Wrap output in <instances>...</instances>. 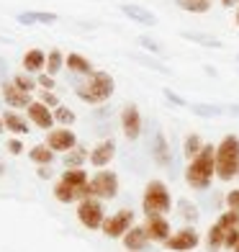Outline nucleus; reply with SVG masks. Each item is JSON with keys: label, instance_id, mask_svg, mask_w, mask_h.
I'll return each mask as SVG.
<instances>
[{"label": "nucleus", "instance_id": "1", "mask_svg": "<svg viewBox=\"0 0 239 252\" xmlns=\"http://www.w3.org/2000/svg\"><path fill=\"white\" fill-rule=\"evenodd\" d=\"M213 175H216V147L206 144L196 159H190V165L185 170V180H188L190 188L203 190V188L211 186Z\"/></svg>", "mask_w": 239, "mask_h": 252}, {"label": "nucleus", "instance_id": "2", "mask_svg": "<svg viewBox=\"0 0 239 252\" xmlns=\"http://www.w3.org/2000/svg\"><path fill=\"white\" fill-rule=\"evenodd\" d=\"M216 175L219 180H234L239 175V136L229 134L216 147Z\"/></svg>", "mask_w": 239, "mask_h": 252}, {"label": "nucleus", "instance_id": "3", "mask_svg": "<svg viewBox=\"0 0 239 252\" xmlns=\"http://www.w3.org/2000/svg\"><path fill=\"white\" fill-rule=\"evenodd\" d=\"M170 206H173V198H170V190L162 180H152L147 183L144 188V198H142V211L147 219H152V216H162L170 211Z\"/></svg>", "mask_w": 239, "mask_h": 252}, {"label": "nucleus", "instance_id": "4", "mask_svg": "<svg viewBox=\"0 0 239 252\" xmlns=\"http://www.w3.org/2000/svg\"><path fill=\"white\" fill-rule=\"evenodd\" d=\"M113 77L103 70H95L93 75H88V83L77 88V98H83L85 103H103L113 95Z\"/></svg>", "mask_w": 239, "mask_h": 252}, {"label": "nucleus", "instance_id": "5", "mask_svg": "<svg viewBox=\"0 0 239 252\" xmlns=\"http://www.w3.org/2000/svg\"><path fill=\"white\" fill-rule=\"evenodd\" d=\"M77 219L85 229H100L106 221V211L98 198H85L77 203Z\"/></svg>", "mask_w": 239, "mask_h": 252}, {"label": "nucleus", "instance_id": "6", "mask_svg": "<svg viewBox=\"0 0 239 252\" xmlns=\"http://www.w3.org/2000/svg\"><path fill=\"white\" fill-rule=\"evenodd\" d=\"M131 226H134V211H131V209H121V211H116V214H111L108 219L103 221V226H100V229H103L106 237L121 239Z\"/></svg>", "mask_w": 239, "mask_h": 252}, {"label": "nucleus", "instance_id": "7", "mask_svg": "<svg viewBox=\"0 0 239 252\" xmlns=\"http://www.w3.org/2000/svg\"><path fill=\"white\" fill-rule=\"evenodd\" d=\"M90 188H93L95 198H113L119 193V178L111 170H100L95 173V178L90 180Z\"/></svg>", "mask_w": 239, "mask_h": 252}, {"label": "nucleus", "instance_id": "8", "mask_svg": "<svg viewBox=\"0 0 239 252\" xmlns=\"http://www.w3.org/2000/svg\"><path fill=\"white\" fill-rule=\"evenodd\" d=\"M201 242V237L198 232L193 226H185V229H178L175 234H170V239L165 242L167 250H173V252H190V250H196Z\"/></svg>", "mask_w": 239, "mask_h": 252}, {"label": "nucleus", "instance_id": "9", "mask_svg": "<svg viewBox=\"0 0 239 252\" xmlns=\"http://www.w3.org/2000/svg\"><path fill=\"white\" fill-rule=\"evenodd\" d=\"M144 232H147V237H149V242H162L165 245L170 239V234H173V229H170L165 216H152V219H147Z\"/></svg>", "mask_w": 239, "mask_h": 252}, {"label": "nucleus", "instance_id": "10", "mask_svg": "<svg viewBox=\"0 0 239 252\" xmlns=\"http://www.w3.org/2000/svg\"><path fill=\"white\" fill-rule=\"evenodd\" d=\"M75 134L70 129H54L47 134V147L52 152H70L72 147H75Z\"/></svg>", "mask_w": 239, "mask_h": 252}, {"label": "nucleus", "instance_id": "11", "mask_svg": "<svg viewBox=\"0 0 239 252\" xmlns=\"http://www.w3.org/2000/svg\"><path fill=\"white\" fill-rule=\"evenodd\" d=\"M121 126H123V134L126 139H136L142 134V116H139V108L136 106H126L121 111Z\"/></svg>", "mask_w": 239, "mask_h": 252}, {"label": "nucleus", "instance_id": "12", "mask_svg": "<svg viewBox=\"0 0 239 252\" xmlns=\"http://www.w3.org/2000/svg\"><path fill=\"white\" fill-rule=\"evenodd\" d=\"M113 155H116V144H113L111 139H106V142H100V144H95V150L88 155V159H90V165L93 167H100L103 170L111 159H113Z\"/></svg>", "mask_w": 239, "mask_h": 252}, {"label": "nucleus", "instance_id": "13", "mask_svg": "<svg viewBox=\"0 0 239 252\" xmlns=\"http://www.w3.org/2000/svg\"><path fill=\"white\" fill-rule=\"evenodd\" d=\"M29 119L39 126V129H49L52 131V124H54V111H49L41 100H33L29 106Z\"/></svg>", "mask_w": 239, "mask_h": 252}, {"label": "nucleus", "instance_id": "14", "mask_svg": "<svg viewBox=\"0 0 239 252\" xmlns=\"http://www.w3.org/2000/svg\"><path fill=\"white\" fill-rule=\"evenodd\" d=\"M3 98L8 106H13V108H29L31 106V93H24V90H18L13 83H3Z\"/></svg>", "mask_w": 239, "mask_h": 252}, {"label": "nucleus", "instance_id": "15", "mask_svg": "<svg viewBox=\"0 0 239 252\" xmlns=\"http://www.w3.org/2000/svg\"><path fill=\"white\" fill-rule=\"evenodd\" d=\"M121 239H123V247H126L129 252H142L147 245H149V237H147L144 226H131Z\"/></svg>", "mask_w": 239, "mask_h": 252}, {"label": "nucleus", "instance_id": "16", "mask_svg": "<svg viewBox=\"0 0 239 252\" xmlns=\"http://www.w3.org/2000/svg\"><path fill=\"white\" fill-rule=\"evenodd\" d=\"M123 16H129L131 21H136V24H144V26H154L157 24V16L149 13L147 8H139V5H121Z\"/></svg>", "mask_w": 239, "mask_h": 252}, {"label": "nucleus", "instance_id": "17", "mask_svg": "<svg viewBox=\"0 0 239 252\" xmlns=\"http://www.w3.org/2000/svg\"><path fill=\"white\" fill-rule=\"evenodd\" d=\"M24 70L26 72H41L47 70V54L41 49H29L24 54Z\"/></svg>", "mask_w": 239, "mask_h": 252}, {"label": "nucleus", "instance_id": "18", "mask_svg": "<svg viewBox=\"0 0 239 252\" xmlns=\"http://www.w3.org/2000/svg\"><path fill=\"white\" fill-rule=\"evenodd\" d=\"M64 64H67V70H72V72H77V75H93L95 70H93V64H90L83 54H67L64 57Z\"/></svg>", "mask_w": 239, "mask_h": 252}, {"label": "nucleus", "instance_id": "19", "mask_svg": "<svg viewBox=\"0 0 239 252\" xmlns=\"http://www.w3.org/2000/svg\"><path fill=\"white\" fill-rule=\"evenodd\" d=\"M62 183H67L72 188H83V186H88V173L83 167H67L62 173Z\"/></svg>", "mask_w": 239, "mask_h": 252}, {"label": "nucleus", "instance_id": "20", "mask_svg": "<svg viewBox=\"0 0 239 252\" xmlns=\"http://www.w3.org/2000/svg\"><path fill=\"white\" fill-rule=\"evenodd\" d=\"M80 188H72V186H67V183H57L54 186V198L60 201V203H75V201H80Z\"/></svg>", "mask_w": 239, "mask_h": 252}, {"label": "nucleus", "instance_id": "21", "mask_svg": "<svg viewBox=\"0 0 239 252\" xmlns=\"http://www.w3.org/2000/svg\"><path fill=\"white\" fill-rule=\"evenodd\" d=\"M224 239H226V229L216 221L211 229H209V234H206V245L209 250H221L224 247Z\"/></svg>", "mask_w": 239, "mask_h": 252}, {"label": "nucleus", "instance_id": "22", "mask_svg": "<svg viewBox=\"0 0 239 252\" xmlns=\"http://www.w3.org/2000/svg\"><path fill=\"white\" fill-rule=\"evenodd\" d=\"M3 124H5L8 131H16V134H26L29 131V121L21 119L18 113H13V111H8L5 116H3Z\"/></svg>", "mask_w": 239, "mask_h": 252}, {"label": "nucleus", "instance_id": "23", "mask_svg": "<svg viewBox=\"0 0 239 252\" xmlns=\"http://www.w3.org/2000/svg\"><path fill=\"white\" fill-rule=\"evenodd\" d=\"M29 157L33 159V162H39V165H52V162H54V152L49 150L47 144H36V147L29 152Z\"/></svg>", "mask_w": 239, "mask_h": 252}, {"label": "nucleus", "instance_id": "24", "mask_svg": "<svg viewBox=\"0 0 239 252\" xmlns=\"http://www.w3.org/2000/svg\"><path fill=\"white\" fill-rule=\"evenodd\" d=\"M203 147H206V144H203V139H201L198 134H188V136H185V147H183V150H185V157H188V159H196V157L201 155Z\"/></svg>", "mask_w": 239, "mask_h": 252}, {"label": "nucleus", "instance_id": "25", "mask_svg": "<svg viewBox=\"0 0 239 252\" xmlns=\"http://www.w3.org/2000/svg\"><path fill=\"white\" fill-rule=\"evenodd\" d=\"M57 16L54 13H21L18 16V24H54Z\"/></svg>", "mask_w": 239, "mask_h": 252}, {"label": "nucleus", "instance_id": "26", "mask_svg": "<svg viewBox=\"0 0 239 252\" xmlns=\"http://www.w3.org/2000/svg\"><path fill=\"white\" fill-rule=\"evenodd\" d=\"M62 64H64V54L60 52V49H52L49 54H47V75H57L62 70Z\"/></svg>", "mask_w": 239, "mask_h": 252}, {"label": "nucleus", "instance_id": "27", "mask_svg": "<svg viewBox=\"0 0 239 252\" xmlns=\"http://www.w3.org/2000/svg\"><path fill=\"white\" fill-rule=\"evenodd\" d=\"M178 5L188 13H206L211 8V0H178Z\"/></svg>", "mask_w": 239, "mask_h": 252}, {"label": "nucleus", "instance_id": "28", "mask_svg": "<svg viewBox=\"0 0 239 252\" xmlns=\"http://www.w3.org/2000/svg\"><path fill=\"white\" fill-rule=\"evenodd\" d=\"M154 157H157L159 165H167L170 162V150H167V142H165L162 134L154 136Z\"/></svg>", "mask_w": 239, "mask_h": 252}, {"label": "nucleus", "instance_id": "29", "mask_svg": "<svg viewBox=\"0 0 239 252\" xmlns=\"http://www.w3.org/2000/svg\"><path fill=\"white\" fill-rule=\"evenodd\" d=\"M13 85H16L18 90H24V93H31V90L36 88V80H33L31 75H16V77H13Z\"/></svg>", "mask_w": 239, "mask_h": 252}, {"label": "nucleus", "instance_id": "30", "mask_svg": "<svg viewBox=\"0 0 239 252\" xmlns=\"http://www.w3.org/2000/svg\"><path fill=\"white\" fill-rule=\"evenodd\" d=\"M85 159H88L85 150H80V147H77L75 152H67V157H64V165H67V167H80V165L85 162Z\"/></svg>", "mask_w": 239, "mask_h": 252}, {"label": "nucleus", "instance_id": "31", "mask_svg": "<svg viewBox=\"0 0 239 252\" xmlns=\"http://www.w3.org/2000/svg\"><path fill=\"white\" fill-rule=\"evenodd\" d=\"M54 121H60V124H75V113L67 108V106H60V108H54Z\"/></svg>", "mask_w": 239, "mask_h": 252}, {"label": "nucleus", "instance_id": "32", "mask_svg": "<svg viewBox=\"0 0 239 252\" xmlns=\"http://www.w3.org/2000/svg\"><path fill=\"white\" fill-rule=\"evenodd\" d=\"M219 224H221L224 229H234V226H239V214H237V211H226V214H221V216H219Z\"/></svg>", "mask_w": 239, "mask_h": 252}, {"label": "nucleus", "instance_id": "33", "mask_svg": "<svg viewBox=\"0 0 239 252\" xmlns=\"http://www.w3.org/2000/svg\"><path fill=\"white\" fill-rule=\"evenodd\" d=\"M237 245H239V226H234V229H226L224 247H226V250H234Z\"/></svg>", "mask_w": 239, "mask_h": 252}, {"label": "nucleus", "instance_id": "34", "mask_svg": "<svg viewBox=\"0 0 239 252\" xmlns=\"http://www.w3.org/2000/svg\"><path fill=\"white\" fill-rule=\"evenodd\" d=\"M41 103L47 108H60V98H57L52 90H41Z\"/></svg>", "mask_w": 239, "mask_h": 252}, {"label": "nucleus", "instance_id": "35", "mask_svg": "<svg viewBox=\"0 0 239 252\" xmlns=\"http://www.w3.org/2000/svg\"><path fill=\"white\" fill-rule=\"evenodd\" d=\"M185 39L190 41H198V44H209V47H219V41L216 39H209V36H203V33H183Z\"/></svg>", "mask_w": 239, "mask_h": 252}, {"label": "nucleus", "instance_id": "36", "mask_svg": "<svg viewBox=\"0 0 239 252\" xmlns=\"http://www.w3.org/2000/svg\"><path fill=\"white\" fill-rule=\"evenodd\" d=\"M226 206H229V211H237L239 214V188L226 193Z\"/></svg>", "mask_w": 239, "mask_h": 252}, {"label": "nucleus", "instance_id": "37", "mask_svg": "<svg viewBox=\"0 0 239 252\" xmlns=\"http://www.w3.org/2000/svg\"><path fill=\"white\" fill-rule=\"evenodd\" d=\"M139 44H142V47H147V49H149V52H154V54H159V52H162V44H157V41H152L149 36H142V39H139Z\"/></svg>", "mask_w": 239, "mask_h": 252}, {"label": "nucleus", "instance_id": "38", "mask_svg": "<svg viewBox=\"0 0 239 252\" xmlns=\"http://www.w3.org/2000/svg\"><path fill=\"white\" fill-rule=\"evenodd\" d=\"M36 85H39V88H44V90H54V77H52V75H47V72H44V75H39V80H36Z\"/></svg>", "mask_w": 239, "mask_h": 252}, {"label": "nucleus", "instance_id": "39", "mask_svg": "<svg viewBox=\"0 0 239 252\" xmlns=\"http://www.w3.org/2000/svg\"><path fill=\"white\" fill-rule=\"evenodd\" d=\"M8 150H10V155H21V152H24V144H21L18 139H10L8 142Z\"/></svg>", "mask_w": 239, "mask_h": 252}, {"label": "nucleus", "instance_id": "40", "mask_svg": "<svg viewBox=\"0 0 239 252\" xmlns=\"http://www.w3.org/2000/svg\"><path fill=\"white\" fill-rule=\"evenodd\" d=\"M165 95H167L170 100H173V103H178V106H185V100H183V98H178V95L173 93V90H165Z\"/></svg>", "mask_w": 239, "mask_h": 252}, {"label": "nucleus", "instance_id": "41", "mask_svg": "<svg viewBox=\"0 0 239 252\" xmlns=\"http://www.w3.org/2000/svg\"><path fill=\"white\" fill-rule=\"evenodd\" d=\"M49 175H52V173H49V165H41V167H39V178H44V180H47Z\"/></svg>", "mask_w": 239, "mask_h": 252}, {"label": "nucleus", "instance_id": "42", "mask_svg": "<svg viewBox=\"0 0 239 252\" xmlns=\"http://www.w3.org/2000/svg\"><path fill=\"white\" fill-rule=\"evenodd\" d=\"M237 3H239V0H221V5H224V8H234Z\"/></svg>", "mask_w": 239, "mask_h": 252}, {"label": "nucleus", "instance_id": "43", "mask_svg": "<svg viewBox=\"0 0 239 252\" xmlns=\"http://www.w3.org/2000/svg\"><path fill=\"white\" fill-rule=\"evenodd\" d=\"M5 129V124H3V119H0V131H3Z\"/></svg>", "mask_w": 239, "mask_h": 252}, {"label": "nucleus", "instance_id": "44", "mask_svg": "<svg viewBox=\"0 0 239 252\" xmlns=\"http://www.w3.org/2000/svg\"><path fill=\"white\" fill-rule=\"evenodd\" d=\"M237 26H239V10H237Z\"/></svg>", "mask_w": 239, "mask_h": 252}, {"label": "nucleus", "instance_id": "45", "mask_svg": "<svg viewBox=\"0 0 239 252\" xmlns=\"http://www.w3.org/2000/svg\"><path fill=\"white\" fill-rule=\"evenodd\" d=\"M234 252H239V245H237V247H234Z\"/></svg>", "mask_w": 239, "mask_h": 252}]
</instances>
